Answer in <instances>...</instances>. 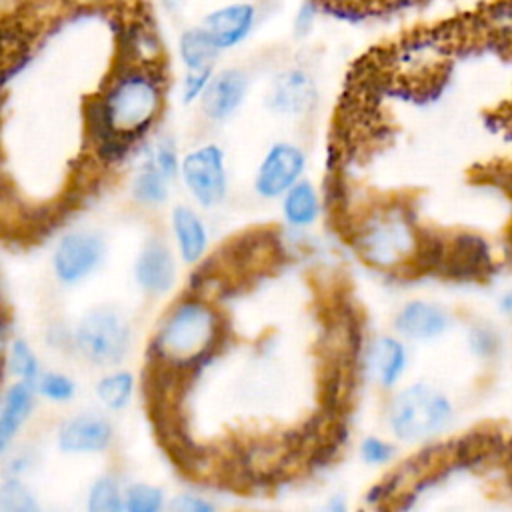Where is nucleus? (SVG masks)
Listing matches in <instances>:
<instances>
[{
    "instance_id": "nucleus-18",
    "label": "nucleus",
    "mask_w": 512,
    "mask_h": 512,
    "mask_svg": "<svg viewBox=\"0 0 512 512\" xmlns=\"http://www.w3.org/2000/svg\"><path fill=\"white\" fill-rule=\"evenodd\" d=\"M220 50L222 48L204 26L190 28L180 36V56L188 70L210 68Z\"/></svg>"
},
{
    "instance_id": "nucleus-2",
    "label": "nucleus",
    "mask_w": 512,
    "mask_h": 512,
    "mask_svg": "<svg viewBox=\"0 0 512 512\" xmlns=\"http://www.w3.org/2000/svg\"><path fill=\"white\" fill-rule=\"evenodd\" d=\"M220 336L216 312L202 302H182L164 320L154 350L170 366L186 368L208 356Z\"/></svg>"
},
{
    "instance_id": "nucleus-13",
    "label": "nucleus",
    "mask_w": 512,
    "mask_h": 512,
    "mask_svg": "<svg viewBox=\"0 0 512 512\" xmlns=\"http://www.w3.org/2000/svg\"><path fill=\"white\" fill-rule=\"evenodd\" d=\"M112 438V426L100 416H78L68 420L58 434L64 452H100Z\"/></svg>"
},
{
    "instance_id": "nucleus-8",
    "label": "nucleus",
    "mask_w": 512,
    "mask_h": 512,
    "mask_svg": "<svg viewBox=\"0 0 512 512\" xmlns=\"http://www.w3.org/2000/svg\"><path fill=\"white\" fill-rule=\"evenodd\" d=\"M102 242L86 232L66 234L54 252V272L62 282H76L90 274L102 260Z\"/></svg>"
},
{
    "instance_id": "nucleus-17",
    "label": "nucleus",
    "mask_w": 512,
    "mask_h": 512,
    "mask_svg": "<svg viewBox=\"0 0 512 512\" xmlns=\"http://www.w3.org/2000/svg\"><path fill=\"white\" fill-rule=\"evenodd\" d=\"M172 224L184 260L196 262L206 248V230L202 220L190 208L178 206L172 212Z\"/></svg>"
},
{
    "instance_id": "nucleus-28",
    "label": "nucleus",
    "mask_w": 512,
    "mask_h": 512,
    "mask_svg": "<svg viewBox=\"0 0 512 512\" xmlns=\"http://www.w3.org/2000/svg\"><path fill=\"white\" fill-rule=\"evenodd\" d=\"M40 392L56 402H66L74 394V382L62 374H46L40 382Z\"/></svg>"
},
{
    "instance_id": "nucleus-33",
    "label": "nucleus",
    "mask_w": 512,
    "mask_h": 512,
    "mask_svg": "<svg viewBox=\"0 0 512 512\" xmlns=\"http://www.w3.org/2000/svg\"><path fill=\"white\" fill-rule=\"evenodd\" d=\"M314 6H312V2H304L302 6H300V10H298V14H296V22H294V30H296V34L298 36H302V34H306L308 30H310V26H312V20H314Z\"/></svg>"
},
{
    "instance_id": "nucleus-29",
    "label": "nucleus",
    "mask_w": 512,
    "mask_h": 512,
    "mask_svg": "<svg viewBox=\"0 0 512 512\" xmlns=\"http://www.w3.org/2000/svg\"><path fill=\"white\" fill-rule=\"evenodd\" d=\"M360 454L368 464H384L394 456V448L378 438H366L360 446Z\"/></svg>"
},
{
    "instance_id": "nucleus-31",
    "label": "nucleus",
    "mask_w": 512,
    "mask_h": 512,
    "mask_svg": "<svg viewBox=\"0 0 512 512\" xmlns=\"http://www.w3.org/2000/svg\"><path fill=\"white\" fill-rule=\"evenodd\" d=\"M156 168L170 180L176 170H178V164H176V152L174 148L166 142V144H160L158 148V154H156Z\"/></svg>"
},
{
    "instance_id": "nucleus-14",
    "label": "nucleus",
    "mask_w": 512,
    "mask_h": 512,
    "mask_svg": "<svg viewBox=\"0 0 512 512\" xmlns=\"http://www.w3.org/2000/svg\"><path fill=\"white\" fill-rule=\"evenodd\" d=\"M254 22V8L250 4H230L206 16L204 28L212 34L220 48L236 46L246 38Z\"/></svg>"
},
{
    "instance_id": "nucleus-1",
    "label": "nucleus",
    "mask_w": 512,
    "mask_h": 512,
    "mask_svg": "<svg viewBox=\"0 0 512 512\" xmlns=\"http://www.w3.org/2000/svg\"><path fill=\"white\" fill-rule=\"evenodd\" d=\"M160 86L148 72L130 70L118 76L94 110V132L102 150L114 152L144 132L160 108Z\"/></svg>"
},
{
    "instance_id": "nucleus-27",
    "label": "nucleus",
    "mask_w": 512,
    "mask_h": 512,
    "mask_svg": "<svg viewBox=\"0 0 512 512\" xmlns=\"http://www.w3.org/2000/svg\"><path fill=\"white\" fill-rule=\"evenodd\" d=\"M8 366L12 370L14 376H18L20 380H34L38 374V362L32 354V350L28 348V344L24 340H14L12 344V352L8 358Z\"/></svg>"
},
{
    "instance_id": "nucleus-25",
    "label": "nucleus",
    "mask_w": 512,
    "mask_h": 512,
    "mask_svg": "<svg viewBox=\"0 0 512 512\" xmlns=\"http://www.w3.org/2000/svg\"><path fill=\"white\" fill-rule=\"evenodd\" d=\"M0 508L4 512H32L38 510L32 494L18 482L6 480L0 488Z\"/></svg>"
},
{
    "instance_id": "nucleus-9",
    "label": "nucleus",
    "mask_w": 512,
    "mask_h": 512,
    "mask_svg": "<svg viewBox=\"0 0 512 512\" xmlns=\"http://www.w3.org/2000/svg\"><path fill=\"white\" fill-rule=\"evenodd\" d=\"M450 324L452 318L440 304L412 300L398 312L394 328L410 340H432L442 336Z\"/></svg>"
},
{
    "instance_id": "nucleus-15",
    "label": "nucleus",
    "mask_w": 512,
    "mask_h": 512,
    "mask_svg": "<svg viewBox=\"0 0 512 512\" xmlns=\"http://www.w3.org/2000/svg\"><path fill=\"white\" fill-rule=\"evenodd\" d=\"M368 368L380 384L394 386L406 368V350L402 342L390 336L374 340L368 348Z\"/></svg>"
},
{
    "instance_id": "nucleus-7",
    "label": "nucleus",
    "mask_w": 512,
    "mask_h": 512,
    "mask_svg": "<svg viewBox=\"0 0 512 512\" xmlns=\"http://www.w3.org/2000/svg\"><path fill=\"white\" fill-rule=\"evenodd\" d=\"M304 170V154L292 144H276L266 154L258 176L256 192L264 198H274L288 192Z\"/></svg>"
},
{
    "instance_id": "nucleus-34",
    "label": "nucleus",
    "mask_w": 512,
    "mask_h": 512,
    "mask_svg": "<svg viewBox=\"0 0 512 512\" xmlns=\"http://www.w3.org/2000/svg\"><path fill=\"white\" fill-rule=\"evenodd\" d=\"M498 304H500V312H502L506 318H510V320H512V290L504 292Z\"/></svg>"
},
{
    "instance_id": "nucleus-35",
    "label": "nucleus",
    "mask_w": 512,
    "mask_h": 512,
    "mask_svg": "<svg viewBox=\"0 0 512 512\" xmlns=\"http://www.w3.org/2000/svg\"><path fill=\"white\" fill-rule=\"evenodd\" d=\"M68 2L80 4V6H90V4H96V2H100V0H68Z\"/></svg>"
},
{
    "instance_id": "nucleus-12",
    "label": "nucleus",
    "mask_w": 512,
    "mask_h": 512,
    "mask_svg": "<svg viewBox=\"0 0 512 512\" xmlns=\"http://www.w3.org/2000/svg\"><path fill=\"white\" fill-rule=\"evenodd\" d=\"M138 284L152 294H160L172 288L174 284V260L170 250L158 242L150 240L144 250L140 252L134 268Z\"/></svg>"
},
{
    "instance_id": "nucleus-6",
    "label": "nucleus",
    "mask_w": 512,
    "mask_h": 512,
    "mask_svg": "<svg viewBox=\"0 0 512 512\" xmlns=\"http://www.w3.org/2000/svg\"><path fill=\"white\" fill-rule=\"evenodd\" d=\"M184 182L202 206L218 204L226 194V172L222 152L216 146H202L182 162Z\"/></svg>"
},
{
    "instance_id": "nucleus-32",
    "label": "nucleus",
    "mask_w": 512,
    "mask_h": 512,
    "mask_svg": "<svg viewBox=\"0 0 512 512\" xmlns=\"http://www.w3.org/2000/svg\"><path fill=\"white\" fill-rule=\"evenodd\" d=\"M172 508L174 510H182V512H210L212 510V504L198 498V496H190V494H184L180 498H176L172 502Z\"/></svg>"
},
{
    "instance_id": "nucleus-11",
    "label": "nucleus",
    "mask_w": 512,
    "mask_h": 512,
    "mask_svg": "<svg viewBox=\"0 0 512 512\" xmlns=\"http://www.w3.org/2000/svg\"><path fill=\"white\" fill-rule=\"evenodd\" d=\"M248 80L240 70H226L212 78L202 94V108L208 118L224 120L236 112L246 96Z\"/></svg>"
},
{
    "instance_id": "nucleus-30",
    "label": "nucleus",
    "mask_w": 512,
    "mask_h": 512,
    "mask_svg": "<svg viewBox=\"0 0 512 512\" xmlns=\"http://www.w3.org/2000/svg\"><path fill=\"white\" fill-rule=\"evenodd\" d=\"M208 82H210V68L188 70V76L184 80V102H190L198 94H202L206 90Z\"/></svg>"
},
{
    "instance_id": "nucleus-24",
    "label": "nucleus",
    "mask_w": 512,
    "mask_h": 512,
    "mask_svg": "<svg viewBox=\"0 0 512 512\" xmlns=\"http://www.w3.org/2000/svg\"><path fill=\"white\" fill-rule=\"evenodd\" d=\"M468 342L472 352L480 358H494L500 354L502 348L500 332L490 324H476L474 328H470Z\"/></svg>"
},
{
    "instance_id": "nucleus-5",
    "label": "nucleus",
    "mask_w": 512,
    "mask_h": 512,
    "mask_svg": "<svg viewBox=\"0 0 512 512\" xmlns=\"http://www.w3.org/2000/svg\"><path fill=\"white\" fill-rule=\"evenodd\" d=\"M80 352L94 364L110 366L124 358L128 348V326L112 310H92L76 330Z\"/></svg>"
},
{
    "instance_id": "nucleus-3",
    "label": "nucleus",
    "mask_w": 512,
    "mask_h": 512,
    "mask_svg": "<svg viewBox=\"0 0 512 512\" xmlns=\"http://www.w3.org/2000/svg\"><path fill=\"white\" fill-rule=\"evenodd\" d=\"M452 418V402L428 384L404 388L390 404V428L406 442L426 440L442 432Z\"/></svg>"
},
{
    "instance_id": "nucleus-19",
    "label": "nucleus",
    "mask_w": 512,
    "mask_h": 512,
    "mask_svg": "<svg viewBox=\"0 0 512 512\" xmlns=\"http://www.w3.org/2000/svg\"><path fill=\"white\" fill-rule=\"evenodd\" d=\"M318 196L310 182H296L284 198V216L292 226H308L318 216Z\"/></svg>"
},
{
    "instance_id": "nucleus-4",
    "label": "nucleus",
    "mask_w": 512,
    "mask_h": 512,
    "mask_svg": "<svg viewBox=\"0 0 512 512\" xmlns=\"http://www.w3.org/2000/svg\"><path fill=\"white\" fill-rule=\"evenodd\" d=\"M418 234L400 214H388L370 222L362 236L360 248L366 260L378 266H398L420 254Z\"/></svg>"
},
{
    "instance_id": "nucleus-16",
    "label": "nucleus",
    "mask_w": 512,
    "mask_h": 512,
    "mask_svg": "<svg viewBox=\"0 0 512 512\" xmlns=\"http://www.w3.org/2000/svg\"><path fill=\"white\" fill-rule=\"evenodd\" d=\"M32 402H34V390H32L30 380H22L6 392L4 404H2V418H0V446H2V450L6 448L10 438L16 434V430L26 420L28 412L32 410Z\"/></svg>"
},
{
    "instance_id": "nucleus-23",
    "label": "nucleus",
    "mask_w": 512,
    "mask_h": 512,
    "mask_svg": "<svg viewBox=\"0 0 512 512\" xmlns=\"http://www.w3.org/2000/svg\"><path fill=\"white\" fill-rule=\"evenodd\" d=\"M166 176L156 168H146L138 178L134 180V196L136 200L144 204H160L166 200Z\"/></svg>"
},
{
    "instance_id": "nucleus-36",
    "label": "nucleus",
    "mask_w": 512,
    "mask_h": 512,
    "mask_svg": "<svg viewBox=\"0 0 512 512\" xmlns=\"http://www.w3.org/2000/svg\"><path fill=\"white\" fill-rule=\"evenodd\" d=\"M344 2H360V0H344Z\"/></svg>"
},
{
    "instance_id": "nucleus-26",
    "label": "nucleus",
    "mask_w": 512,
    "mask_h": 512,
    "mask_svg": "<svg viewBox=\"0 0 512 512\" xmlns=\"http://www.w3.org/2000/svg\"><path fill=\"white\" fill-rule=\"evenodd\" d=\"M162 506V492L148 484H134L126 490L124 508L130 512H156Z\"/></svg>"
},
{
    "instance_id": "nucleus-20",
    "label": "nucleus",
    "mask_w": 512,
    "mask_h": 512,
    "mask_svg": "<svg viewBox=\"0 0 512 512\" xmlns=\"http://www.w3.org/2000/svg\"><path fill=\"white\" fill-rule=\"evenodd\" d=\"M446 260L450 262V268L456 270L458 274H474L486 266L490 254L482 238L460 236L458 240H454Z\"/></svg>"
},
{
    "instance_id": "nucleus-10",
    "label": "nucleus",
    "mask_w": 512,
    "mask_h": 512,
    "mask_svg": "<svg viewBox=\"0 0 512 512\" xmlns=\"http://www.w3.org/2000/svg\"><path fill=\"white\" fill-rule=\"evenodd\" d=\"M316 88L304 70H284L270 86L268 106L280 114H302L312 108Z\"/></svg>"
},
{
    "instance_id": "nucleus-22",
    "label": "nucleus",
    "mask_w": 512,
    "mask_h": 512,
    "mask_svg": "<svg viewBox=\"0 0 512 512\" xmlns=\"http://www.w3.org/2000/svg\"><path fill=\"white\" fill-rule=\"evenodd\" d=\"M88 508L92 512H120L124 508L118 482L112 476H104L94 482L88 496Z\"/></svg>"
},
{
    "instance_id": "nucleus-21",
    "label": "nucleus",
    "mask_w": 512,
    "mask_h": 512,
    "mask_svg": "<svg viewBox=\"0 0 512 512\" xmlns=\"http://www.w3.org/2000/svg\"><path fill=\"white\" fill-rule=\"evenodd\" d=\"M100 400L112 408V410H120L128 404L130 394H132V376L128 372H116L110 374L106 378L100 380L98 388H96Z\"/></svg>"
}]
</instances>
